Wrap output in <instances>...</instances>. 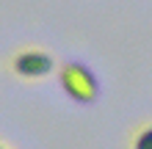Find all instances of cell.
Segmentation results:
<instances>
[{
	"instance_id": "1",
	"label": "cell",
	"mask_w": 152,
	"mask_h": 149,
	"mask_svg": "<svg viewBox=\"0 0 152 149\" xmlns=\"http://www.w3.org/2000/svg\"><path fill=\"white\" fill-rule=\"evenodd\" d=\"M58 83L64 94L77 105H94L100 100V83H97V75L88 66L77 64V61H66L64 66L58 69Z\"/></svg>"
},
{
	"instance_id": "2",
	"label": "cell",
	"mask_w": 152,
	"mask_h": 149,
	"mask_svg": "<svg viewBox=\"0 0 152 149\" xmlns=\"http://www.w3.org/2000/svg\"><path fill=\"white\" fill-rule=\"evenodd\" d=\"M11 69L22 80H39V77H47L56 69V58L44 50H20L11 58Z\"/></svg>"
},
{
	"instance_id": "3",
	"label": "cell",
	"mask_w": 152,
	"mask_h": 149,
	"mask_svg": "<svg viewBox=\"0 0 152 149\" xmlns=\"http://www.w3.org/2000/svg\"><path fill=\"white\" fill-rule=\"evenodd\" d=\"M133 149H152V124L141 127L133 138Z\"/></svg>"
},
{
	"instance_id": "4",
	"label": "cell",
	"mask_w": 152,
	"mask_h": 149,
	"mask_svg": "<svg viewBox=\"0 0 152 149\" xmlns=\"http://www.w3.org/2000/svg\"><path fill=\"white\" fill-rule=\"evenodd\" d=\"M0 149H8V146H6V144H0Z\"/></svg>"
}]
</instances>
